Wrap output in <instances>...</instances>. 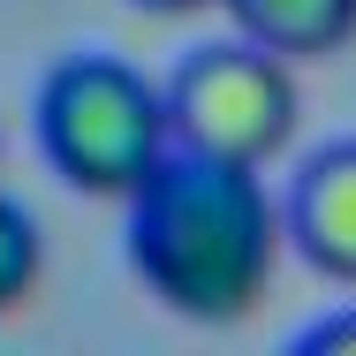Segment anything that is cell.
I'll list each match as a JSON object with an SVG mask.
<instances>
[{
  "instance_id": "3",
  "label": "cell",
  "mask_w": 356,
  "mask_h": 356,
  "mask_svg": "<svg viewBox=\"0 0 356 356\" xmlns=\"http://www.w3.org/2000/svg\"><path fill=\"white\" fill-rule=\"evenodd\" d=\"M167 106H175V144L213 152V159H243V167H266L296 137L288 54L258 46V38H220L205 54H190L167 83Z\"/></svg>"
},
{
  "instance_id": "5",
  "label": "cell",
  "mask_w": 356,
  "mask_h": 356,
  "mask_svg": "<svg viewBox=\"0 0 356 356\" xmlns=\"http://www.w3.org/2000/svg\"><path fill=\"white\" fill-rule=\"evenodd\" d=\"M235 15L243 38L273 46L288 61H318V54H341L356 38V0H220Z\"/></svg>"
},
{
  "instance_id": "2",
  "label": "cell",
  "mask_w": 356,
  "mask_h": 356,
  "mask_svg": "<svg viewBox=\"0 0 356 356\" xmlns=\"http://www.w3.org/2000/svg\"><path fill=\"white\" fill-rule=\"evenodd\" d=\"M38 144L61 182L91 197H137L152 167L175 152L167 83H152L114 54H76L38 91Z\"/></svg>"
},
{
  "instance_id": "7",
  "label": "cell",
  "mask_w": 356,
  "mask_h": 356,
  "mask_svg": "<svg viewBox=\"0 0 356 356\" xmlns=\"http://www.w3.org/2000/svg\"><path fill=\"white\" fill-rule=\"evenodd\" d=\"M296 356H356V311H334L296 334Z\"/></svg>"
},
{
  "instance_id": "1",
  "label": "cell",
  "mask_w": 356,
  "mask_h": 356,
  "mask_svg": "<svg viewBox=\"0 0 356 356\" xmlns=\"http://www.w3.org/2000/svg\"><path fill=\"white\" fill-rule=\"evenodd\" d=\"M288 213L266 197L258 167L175 144L129 197V266L137 281L197 326H235L281 266Z\"/></svg>"
},
{
  "instance_id": "8",
  "label": "cell",
  "mask_w": 356,
  "mask_h": 356,
  "mask_svg": "<svg viewBox=\"0 0 356 356\" xmlns=\"http://www.w3.org/2000/svg\"><path fill=\"white\" fill-rule=\"evenodd\" d=\"M137 8H152V15H190V8H205V0H137Z\"/></svg>"
},
{
  "instance_id": "4",
  "label": "cell",
  "mask_w": 356,
  "mask_h": 356,
  "mask_svg": "<svg viewBox=\"0 0 356 356\" xmlns=\"http://www.w3.org/2000/svg\"><path fill=\"white\" fill-rule=\"evenodd\" d=\"M288 235H296V250L318 273L356 288V144H326L296 175V190H288Z\"/></svg>"
},
{
  "instance_id": "6",
  "label": "cell",
  "mask_w": 356,
  "mask_h": 356,
  "mask_svg": "<svg viewBox=\"0 0 356 356\" xmlns=\"http://www.w3.org/2000/svg\"><path fill=\"white\" fill-rule=\"evenodd\" d=\"M46 266V243H38V220L23 213L15 197H0V311H15Z\"/></svg>"
}]
</instances>
